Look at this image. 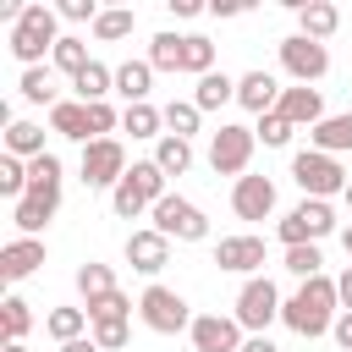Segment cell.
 <instances>
[{"label":"cell","mask_w":352,"mask_h":352,"mask_svg":"<svg viewBox=\"0 0 352 352\" xmlns=\"http://www.w3.org/2000/svg\"><path fill=\"white\" fill-rule=\"evenodd\" d=\"M192 99H198V110H220L226 99H236V82H231L226 72H204L198 88H192Z\"/></svg>","instance_id":"4316f807"},{"label":"cell","mask_w":352,"mask_h":352,"mask_svg":"<svg viewBox=\"0 0 352 352\" xmlns=\"http://www.w3.org/2000/svg\"><path fill=\"white\" fill-rule=\"evenodd\" d=\"M236 319H242V330H270V319H280V292L270 275H253L236 292Z\"/></svg>","instance_id":"30bf717a"},{"label":"cell","mask_w":352,"mask_h":352,"mask_svg":"<svg viewBox=\"0 0 352 352\" xmlns=\"http://www.w3.org/2000/svg\"><path fill=\"white\" fill-rule=\"evenodd\" d=\"M132 28H138V11H132V6H104V11L94 16V38H99V44H116V38H126Z\"/></svg>","instance_id":"603a6c76"},{"label":"cell","mask_w":352,"mask_h":352,"mask_svg":"<svg viewBox=\"0 0 352 352\" xmlns=\"http://www.w3.org/2000/svg\"><path fill=\"white\" fill-rule=\"evenodd\" d=\"M253 132H258L270 148H286V143H292V132H297V121H292V116H280V110H264Z\"/></svg>","instance_id":"836d02e7"},{"label":"cell","mask_w":352,"mask_h":352,"mask_svg":"<svg viewBox=\"0 0 352 352\" xmlns=\"http://www.w3.org/2000/svg\"><path fill=\"white\" fill-rule=\"evenodd\" d=\"M236 352H280V346H275V341H270L264 330H253V336H248V341H242Z\"/></svg>","instance_id":"681fc988"},{"label":"cell","mask_w":352,"mask_h":352,"mask_svg":"<svg viewBox=\"0 0 352 352\" xmlns=\"http://www.w3.org/2000/svg\"><path fill=\"white\" fill-rule=\"evenodd\" d=\"M341 198H346V209H352V182H346V192H341Z\"/></svg>","instance_id":"680465c9"},{"label":"cell","mask_w":352,"mask_h":352,"mask_svg":"<svg viewBox=\"0 0 352 352\" xmlns=\"http://www.w3.org/2000/svg\"><path fill=\"white\" fill-rule=\"evenodd\" d=\"M110 286H116L110 264H94V258H88V264L77 270V292H82V297H99V292H110Z\"/></svg>","instance_id":"b9f144b4"},{"label":"cell","mask_w":352,"mask_h":352,"mask_svg":"<svg viewBox=\"0 0 352 352\" xmlns=\"http://www.w3.org/2000/svg\"><path fill=\"white\" fill-rule=\"evenodd\" d=\"M50 126L60 132V138H72V143H88L94 132H88V104L82 99H55L50 104Z\"/></svg>","instance_id":"ac0fdd59"},{"label":"cell","mask_w":352,"mask_h":352,"mask_svg":"<svg viewBox=\"0 0 352 352\" xmlns=\"http://www.w3.org/2000/svg\"><path fill=\"white\" fill-rule=\"evenodd\" d=\"M330 336H336V346H341V352H352V308H346V314L330 324Z\"/></svg>","instance_id":"c3c4849f"},{"label":"cell","mask_w":352,"mask_h":352,"mask_svg":"<svg viewBox=\"0 0 352 352\" xmlns=\"http://www.w3.org/2000/svg\"><path fill=\"white\" fill-rule=\"evenodd\" d=\"M253 143H258V132H253V126H236V121H226V126L209 138V165H214V176H248Z\"/></svg>","instance_id":"5b68a950"},{"label":"cell","mask_w":352,"mask_h":352,"mask_svg":"<svg viewBox=\"0 0 352 352\" xmlns=\"http://www.w3.org/2000/svg\"><path fill=\"white\" fill-rule=\"evenodd\" d=\"M280 66H286V77H297V82H319V77L330 72V50H324V38L292 33V38H280Z\"/></svg>","instance_id":"52a82bcc"},{"label":"cell","mask_w":352,"mask_h":352,"mask_svg":"<svg viewBox=\"0 0 352 352\" xmlns=\"http://www.w3.org/2000/svg\"><path fill=\"white\" fill-rule=\"evenodd\" d=\"M341 248H346V258H352V226H346V231H341Z\"/></svg>","instance_id":"11a10c76"},{"label":"cell","mask_w":352,"mask_h":352,"mask_svg":"<svg viewBox=\"0 0 352 352\" xmlns=\"http://www.w3.org/2000/svg\"><path fill=\"white\" fill-rule=\"evenodd\" d=\"M72 88H77V99H104V94H116V72L99 66V60H88V66L72 77Z\"/></svg>","instance_id":"484cf974"},{"label":"cell","mask_w":352,"mask_h":352,"mask_svg":"<svg viewBox=\"0 0 352 352\" xmlns=\"http://www.w3.org/2000/svg\"><path fill=\"white\" fill-rule=\"evenodd\" d=\"M28 192L60 204V160H55V154H33V160H28Z\"/></svg>","instance_id":"d6986e66"},{"label":"cell","mask_w":352,"mask_h":352,"mask_svg":"<svg viewBox=\"0 0 352 352\" xmlns=\"http://www.w3.org/2000/svg\"><path fill=\"white\" fill-rule=\"evenodd\" d=\"M319 264H324V258H319V248H314V242H292V248H286V270H292L297 280L319 275Z\"/></svg>","instance_id":"60d3db41"},{"label":"cell","mask_w":352,"mask_h":352,"mask_svg":"<svg viewBox=\"0 0 352 352\" xmlns=\"http://www.w3.org/2000/svg\"><path fill=\"white\" fill-rule=\"evenodd\" d=\"M292 182L308 192V198H336V192H346V170H341V160L336 154H324V148H302V154H292Z\"/></svg>","instance_id":"3957f363"},{"label":"cell","mask_w":352,"mask_h":352,"mask_svg":"<svg viewBox=\"0 0 352 352\" xmlns=\"http://www.w3.org/2000/svg\"><path fill=\"white\" fill-rule=\"evenodd\" d=\"M314 148L346 154V148H352V116H324V121L314 126Z\"/></svg>","instance_id":"d4e9b609"},{"label":"cell","mask_w":352,"mask_h":352,"mask_svg":"<svg viewBox=\"0 0 352 352\" xmlns=\"http://www.w3.org/2000/svg\"><path fill=\"white\" fill-rule=\"evenodd\" d=\"M126 176V148L116 138H88L82 143V182L88 187H116Z\"/></svg>","instance_id":"ba28073f"},{"label":"cell","mask_w":352,"mask_h":352,"mask_svg":"<svg viewBox=\"0 0 352 352\" xmlns=\"http://www.w3.org/2000/svg\"><path fill=\"white\" fill-rule=\"evenodd\" d=\"M280 6H286V11H302V6H308V0H280Z\"/></svg>","instance_id":"9f6ffc18"},{"label":"cell","mask_w":352,"mask_h":352,"mask_svg":"<svg viewBox=\"0 0 352 352\" xmlns=\"http://www.w3.org/2000/svg\"><path fill=\"white\" fill-rule=\"evenodd\" d=\"M6 352H28V341H6Z\"/></svg>","instance_id":"6f0895ef"},{"label":"cell","mask_w":352,"mask_h":352,"mask_svg":"<svg viewBox=\"0 0 352 352\" xmlns=\"http://www.w3.org/2000/svg\"><path fill=\"white\" fill-rule=\"evenodd\" d=\"M126 182L154 204V198H165V170H160V160H138V165H126Z\"/></svg>","instance_id":"4dcf8cb0"},{"label":"cell","mask_w":352,"mask_h":352,"mask_svg":"<svg viewBox=\"0 0 352 352\" xmlns=\"http://www.w3.org/2000/svg\"><path fill=\"white\" fill-rule=\"evenodd\" d=\"M82 104H88V132H94V138H104V132H116V126H121V116H116L104 99H82Z\"/></svg>","instance_id":"ee69618b"},{"label":"cell","mask_w":352,"mask_h":352,"mask_svg":"<svg viewBox=\"0 0 352 352\" xmlns=\"http://www.w3.org/2000/svg\"><path fill=\"white\" fill-rule=\"evenodd\" d=\"M110 209H116L121 220H138V214H143V209H154V204H148V198H143V192H138V187L121 176V182L110 187Z\"/></svg>","instance_id":"e575fe53"},{"label":"cell","mask_w":352,"mask_h":352,"mask_svg":"<svg viewBox=\"0 0 352 352\" xmlns=\"http://www.w3.org/2000/svg\"><path fill=\"white\" fill-rule=\"evenodd\" d=\"M22 11H28V0H0V16H6V22H16Z\"/></svg>","instance_id":"db71d44e"},{"label":"cell","mask_w":352,"mask_h":352,"mask_svg":"<svg viewBox=\"0 0 352 352\" xmlns=\"http://www.w3.org/2000/svg\"><path fill=\"white\" fill-rule=\"evenodd\" d=\"M138 314H143V324H148L154 336H176V330H187V324H192L187 297H182V292H170V286H160V280L138 297Z\"/></svg>","instance_id":"277c9868"},{"label":"cell","mask_w":352,"mask_h":352,"mask_svg":"<svg viewBox=\"0 0 352 352\" xmlns=\"http://www.w3.org/2000/svg\"><path fill=\"white\" fill-rule=\"evenodd\" d=\"M126 314H132V297H126L121 286H110V292L88 297V319H126Z\"/></svg>","instance_id":"d590c367"},{"label":"cell","mask_w":352,"mask_h":352,"mask_svg":"<svg viewBox=\"0 0 352 352\" xmlns=\"http://www.w3.org/2000/svg\"><path fill=\"white\" fill-rule=\"evenodd\" d=\"M280 116H292L297 126H319L324 121V99H319V88H308V82H297V88H280V104H275Z\"/></svg>","instance_id":"2e32d148"},{"label":"cell","mask_w":352,"mask_h":352,"mask_svg":"<svg viewBox=\"0 0 352 352\" xmlns=\"http://www.w3.org/2000/svg\"><path fill=\"white\" fill-rule=\"evenodd\" d=\"M187 336H192V352H236L242 346V319L231 314H198L192 324H187Z\"/></svg>","instance_id":"8fae6325"},{"label":"cell","mask_w":352,"mask_h":352,"mask_svg":"<svg viewBox=\"0 0 352 352\" xmlns=\"http://www.w3.org/2000/svg\"><path fill=\"white\" fill-rule=\"evenodd\" d=\"M336 302H341V297H336V280L308 275V280L297 286V297H286V302H280V319H286L297 336H308V341H314V336H324V330L336 324Z\"/></svg>","instance_id":"6da1fadb"},{"label":"cell","mask_w":352,"mask_h":352,"mask_svg":"<svg viewBox=\"0 0 352 352\" xmlns=\"http://www.w3.org/2000/svg\"><path fill=\"white\" fill-rule=\"evenodd\" d=\"M198 116H204V110H198V99H170V104H165V126H170V132H182V138H192V132H198Z\"/></svg>","instance_id":"f35d334b"},{"label":"cell","mask_w":352,"mask_h":352,"mask_svg":"<svg viewBox=\"0 0 352 352\" xmlns=\"http://www.w3.org/2000/svg\"><path fill=\"white\" fill-rule=\"evenodd\" d=\"M253 6H258V0H209V11H214V16H248Z\"/></svg>","instance_id":"7dc6e473"},{"label":"cell","mask_w":352,"mask_h":352,"mask_svg":"<svg viewBox=\"0 0 352 352\" xmlns=\"http://www.w3.org/2000/svg\"><path fill=\"white\" fill-rule=\"evenodd\" d=\"M231 209H236V220H264V214L275 209V182H270V176H236Z\"/></svg>","instance_id":"4fadbf2b"},{"label":"cell","mask_w":352,"mask_h":352,"mask_svg":"<svg viewBox=\"0 0 352 352\" xmlns=\"http://www.w3.org/2000/svg\"><path fill=\"white\" fill-rule=\"evenodd\" d=\"M6 154H22V160L44 154V126H33V121H11V126H6Z\"/></svg>","instance_id":"f546056e"},{"label":"cell","mask_w":352,"mask_h":352,"mask_svg":"<svg viewBox=\"0 0 352 352\" xmlns=\"http://www.w3.org/2000/svg\"><path fill=\"white\" fill-rule=\"evenodd\" d=\"M176 16H198V11H209V0H165Z\"/></svg>","instance_id":"f907efd6"},{"label":"cell","mask_w":352,"mask_h":352,"mask_svg":"<svg viewBox=\"0 0 352 352\" xmlns=\"http://www.w3.org/2000/svg\"><path fill=\"white\" fill-rule=\"evenodd\" d=\"M236 104L253 110V116H264V110L280 104V82L270 72H248V77H236Z\"/></svg>","instance_id":"9a60e30c"},{"label":"cell","mask_w":352,"mask_h":352,"mask_svg":"<svg viewBox=\"0 0 352 352\" xmlns=\"http://www.w3.org/2000/svg\"><path fill=\"white\" fill-rule=\"evenodd\" d=\"M55 11H60L66 22H94V16H99V0H55Z\"/></svg>","instance_id":"bcb514c9"},{"label":"cell","mask_w":352,"mask_h":352,"mask_svg":"<svg viewBox=\"0 0 352 352\" xmlns=\"http://www.w3.org/2000/svg\"><path fill=\"white\" fill-rule=\"evenodd\" d=\"M50 60L66 72V77H77L82 66H88V44L82 38H55V50H50Z\"/></svg>","instance_id":"74e56055"},{"label":"cell","mask_w":352,"mask_h":352,"mask_svg":"<svg viewBox=\"0 0 352 352\" xmlns=\"http://www.w3.org/2000/svg\"><path fill=\"white\" fill-rule=\"evenodd\" d=\"M94 341L104 352H121L126 346V319H94Z\"/></svg>","instance_id":"f6af8a7d"},{"label":"cell","mask_w":352,"mask_h":352,"mask_svg":"<svg viewBox=\"0 0 352 352\" xmlns=\"http://www.w3.org/2000/svg\"><path fill=\"white\" fill-rule=\"evenodd\" d=\"M121 126H126L132 138H165V132H160V126H165V110H154L148 99H138V104H126Z\"/></svg>","instance_id":"83f0119b"},{"label":"cell","mask_w":352,"mask_h":352,"mask_svg":"<svg viewBox=\"0 0 352 352\" xmlns=\"http://www.w3.org/2000/svg\"><path fill=\"white\" fill-rule=\"evenodd\" d=\"M55 209H60V204H50V198H38V192H22L11 220H16V231H22V236H38V231L50 226V214H55Z\"/></svg>","instance_id":"7402d4cb"},{"label":"cell","mask_w":352,"mask_h":352,"mask_svg":"<svg viewBox=\"0 0 352 352\" xmlns=\"http://www.w3.org/2000/svg\"><path fill=\"white\" fill-rule=\"evenodd\" d=\"M22 99L55 104V88H50V72H44V66H28V72H22Z\"/></svg>","instance_id":"7bdbcfd3"},{"label":"cell","mask_w":352,"mask_h":352,"mask_svg":"<svg viewBox=\"0 0 352 352\" xmlns=\"http://www.w3.org/2000/svg\"><path fill=\"white\" fill-rule=\"evenodd\" d=\"M0 192H6V198H22V192H28V160H22V154H6V160H0Z\"/></svg>","instance_id":"ab89813d"},{"label":"cell","mask_w":352,"mask_h":352,"mask_svg":"<svg viewBox=\"0 0 352 352\" xmlns=\"http://www.w3.org/2000/svg\"><path fill=\"white\" fill-rule=\"evenodd\" d=\"M182 44H187V33H154L148 66H154V72H182Z\"/></svg>","instance_id":"f1b7e54d"},{"label":"cell","mask_w":352,"mask_h":352,"mask_svg":"<svg viewBox=\"0 0 352 352\" xmlns=\"http://www.w3.org/2000/svg\"><path fill=\"white\" fill-rule=\"evenodd\" d=\"M82 324H88V308H50V319H44V330H50L55 341L82 336Z\"/></svg>","instance_id":"8d00e7d4"},{"label":"cell","mask_w":352,"mask_h":352,"mask_svg":"<svg viewBox=\"0 0 352 352\" xmlns=\"http://www.w3.org/2000/svg\"><path fill=\"white\" fill-rule=\"evenodd\" d=\"M148 82H154V66H148V60H121V66H116V94H121L126 104L148 99Z\"/></svg>","instance_id":"44dd1931"},{"label":"cell","mask_w":352,"mask_h":352,"mask_svg":"<svg viewBox=\"0 0 352 352\" xmlns=\"http://www.w3.org/2000/svg\"><path fill=\"white\" fill-rule=\"evenodd\" d=\"M126 264H132L138 275H160V270L170 264V236H165L160 226L132 231V236H126Z\"/></svg>","instance_id":"7c38bea8"},{"label":"cell","mask_w":352,"mask_h":352,"mask_svg":"<svg viewBox=\"0 0 352 352\" xmlns=\"http://www.w3.org/2000/svg\"><path fill=\"white\" fill-rule=\"evenodd\" d=\"M60 352H104L94 336H72V341H60Z\"/></svg>","instance_id":"816d5d0a"},{"label":"cell","mask_w":352,"mask_h":352,"mask_svg":"<svg viewBox=\"0 0 352 352\" xmlns=\"http://www.w3.org/2000/svg\"><path fill=\"white\" fill-rule=\"evenodd\" d=\"M182 72H192V77L214 72V44L198 38V33H187V44H182Z\"/></svg>","instance_id":"d6a6232c"},{"label":"cell","mask_w":352,"mask_h":352,"mask_svg":"<svg viewBox=\"0 0 352 352\" xmlns=\"http://www.w3.org/2000/svg\"><path fill=\"white\" fill-rule=\"evenodd\" d=\"M214 264L231 275H253L264 264V236H220L214 242Z\"/></svg>","instance_id":"5bb4252c"},{"label":"cell","mask_w":352,"mask_h":352,"mask_svg":"<svg viewBox=\"0 0 352 352\" xmlns=\"http://www.w3.org/2000/svg\"><path fill=\"white\" fill-rule=\"evenodd\" d=\"M341 28V11L330 6V0H308L302 11H297V33H308V38H330Z\"/></svg>","instance_id":"ffe728a7"},{"label":"cell","mask_w":352,"mask_h":352,"mask_svg":"<svg viewBox=\"0 0 352 352\" xmlns=\"http://www.w3.org/2000/svg\"><path fill=\"white\" fill-rule=\"evenodd\" d=\"M38 264H44V242H38V236H16V242H6V248H0V275H6V280L33 275Z\"/></svg>","instance_id":"e0dca14e"},{"label":"cell","mask_w":352,"mask_h":352,"mask_svg":"<svg viewBox=\"0 0 352 352\" xmlns=\"http://www.w3.org/2000/svg\"><path fill=\"white\" fill-rule=\"evenodd\" d=\"M0 330H6V341H22V336L33 330V308H28L22 297H6V302H0Z\"/></svg>","instance_id":"1f68e13d"},{"label":"cell","mask_w":352,"mask_h":352,"mask_svg":"<svg viewBox=\"0 0 352 352\" xmlns=\"http://www.w3.org/2000/svg\"><path fill=\"white\" fill-rule=\"evenodd\" d=\"M336 231V214H330V198H302L286 220H280V242L292 248V242H319V236H330Z\"/></svg>","instance_id":"9c48e42d"},{"label":"cell","mask_w":352,"mask_h":352,"mask_svg":"<svg viewBox=\"0 0 352 352\" xmlns=\"http://www.w3.org/2000/svg\"><path fill=\"white\" fill-rule=\"evenodd\" d=\"M55 22H60V11L55 6H28L16 22H11V33H6V44H11V55L22 60V66H38L50 50H55Z\"/></svg>","instance_id":"7a4b0ae2"},{"label":"cell","mask_w":352,"mask_h":352,"mask_svg":"<svg viewBox=\"0 0 352 352\" xmlns=\"http://www.w3.org/2000/svg\"><path fill=\"white\" fill-rule=\"evenodd\" d=\"M154 226L165 231V236H176V242H204L209 236V220H204V209L198 204H187L182 192H165V198H154Z\"/></svg>","instance_id":"8992f818"},{"label":"cell","mask_w":352,"mask_h":352,"mask_svg":"<svg viewBox=\"0 0 352 352\" xmlns=\"http://www.w3.org/2000/svg\"><path fill=\"white\" fill-rule=\"evenodd\" d=\"M154 160H160V170H165V176H182V170L192 165V143H187L182 132H165V138L154 143Z\"/></svg>","instance_id":"cb8c5ba5"},{"label":"cell","mask_w":352,"mask_h":352,"mask_svg":"<svg viewBox=\"0 0 352 352\" xmlns=\"http://www.w3.org/2000/svg\"><path fill=\"white\" fill-rule=\"evenodd\" d=\"M99 6H126V0H99Z\"/></svg>","instance_id":"91938a15"},{"label":"cell","mask_w":352,"mask_h":352,"mask_svg":"<svg viewBox=\"0 0 352 352\" xmlns=\"http://www.w3.org/2000/svg\"><path fill=\"white\" fill-rule=\"evenodd\" d=\"M336 297H341V308H352V264L341 270V280H336Z\"/></svg>","instance_id":"f5cc1de1"}]
</instances>
